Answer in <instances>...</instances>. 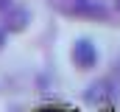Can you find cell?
I'll use <instances>...</instances> for the list:
<instances>
[{
    "label": "cell",
    "instance_id": "6da1fadb",
    "mask_svg": "<svg viewBox=\"0 0 120 112\" xmlns=\"http://www.w3.org/2000/svg\"><path fill=\"white\" fill-rule=\"evenodd\" d=\"M53 8L67 17H81V20H109V8L98 0H50Z\"/></svg>",
    "mask_w": 120,
    "mask_h": 112
},
{
    "label": "cell",
    "instance_id": "9c48e42d",
    "mask_svg": "<svg viewBox=\"0 0 120 112\" xmlns=\"http://www.w3.org/2000/svg\"><path fill=\"white\" fill-rule=\"evenodd\" d=\"M42 112H59V109H42Z\"/></svg>",
    "mask_w": 120,
    "mask_h": 112
},
{
    "label": "cell",
    "instance_id": "ba28073f",
    "mask_svg": "<svg viewBox=\"0 0 120 112\" xmlns=\"http://www.w3.org/2000/svg\"><path fill=\"white\" fill-rule=\"evenodd\" d=\"M115 8H117V14H120V0H115Z\"/></svg>",
    "mask_w": 120,
    "mask_h": 112
},
{
    "label": "cell",
    "instance_id": "7a4b0ae2",
    "mask_svg": "<svg viewBox=\"0 0 120 112\" xmlns=\"http://www.w3.org/2000/svg\"><path fill=\"white\" fill-rule=\"evenodd\" d=\"M70 56H73V64L78 70H92L98 64V48H95V42L87 39V36H81V39L73 42V53Z\"/></svg>",
    "mask_w": 120,
    "mask_h": 112
},
{
    "label": "cell",
    "instance_id": "52a82bcc",
    "mask_svg": "<svg viewBox=\"0 0 120 112\" xmlns=\"http://www.w3.org/2000/svg\"><path fill=\"white\" fill-rule=\"evenodd\" d=\"M6 34H8V31H6V28H0V45H3V39H6Z\"/></svg>",
    "mask_w": 120,
    "mask_h": 112
},
{
    "label": "cell",
    "instance_id": "277c9868",
    "mask_svg": "<svg viewBox=\"0 0 120 112\" xmlns=\"http://www.w3.org/2000/svg\"><path fill=\"white\" fill-rule=\"evenodd\" d=\"M31 23V11L22 6H8L3 8V28L6 31H25Z\"/></svg>",
    "mask_w": 120,
    "mask_h": 112
},
{
    "label": "cell",
    "instance_id": "8992f818",
    "mask_svg": "<svg viewBox=\"0 0 120 112\" xmlns=\"http://www.w3.org/2000/svg\"><path fill=\"white\" fill-rule=\"evenodd\" d=\"M8 6H11V0H0V11H3V8H8Z\"/></svg>",
    "mask_w": 120,
    "mask_h": 112
},
{
    "label": "cell",
    "instance_id": "5b68a950",
    "mask_svg": "<svg viewBox=\"0 0 120 112\" xmlns=\"http://www.w3.org/2000/svg\"><path fill=\"white\" fill-rule=\"evenodd\" d=\"M115 76L120 79V56H117V62H115Z\"/></svg>",
    "mask_w": 120,
    "mask_h": 112
},
{
    "label": "cell",
    "instance_id": "3957f363",
    "mask_svg": "<svg viewBox=\"0 0 120 112\" xmlns=\"http://www.w3.org/2000/svg\"><path fill=\"white\" fill-rule=\"evenodd\" d=\"M115 98V84L109 81V79H98V81H92L87 87V92H84V101L92 104V107H103V104H109Z\"/></svg>",
    "mask_w": 120,
    "mask_h": 112
}]
</instances>
